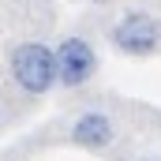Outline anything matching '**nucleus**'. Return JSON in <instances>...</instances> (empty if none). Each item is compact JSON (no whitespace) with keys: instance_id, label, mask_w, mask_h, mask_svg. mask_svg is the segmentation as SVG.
<instances>
[{"instance_id":"7ed1b4c3","label":"nucleus","mask_w":161,"mask_h":161,"mask_svg":"<svg viewBox=\"0 0 161 161\" xmlns=\"http://www.w3.org/2000/svg\"><path fill=\"white\" fill-rule=\"evenodd\" d=\"M109 38L127 56H150L161 45V19H154L150 11H127V15H120V23L113 26Z\"/></svg>"},{"instance_id":"39448f33","label":"nucleus","mask_w":161,"mask_h":161,"mask_svg":"<svg viewBox=\"0 0 161 161\" xmlns=\"http://www.w3.org/2000/svg\"><path fill=\"white\" fill-rule=\"evenodd\" d=\"M94 4H105V0H94Z\"/></svg>"},{"instance_id":"20e7f679","label":"nucleus","mask_w":161,"mask_h":161,"mask_svg":"<svg viewBox=\"0 0 161 161\" xmlns=\"http://www.w3.org/2000/svg\"><path fill=\"white\" fill-rule=\"evenodd\" d=\"M113 135H116V127L105 113H82L71 124V142L82 146V150H105L113 142Z\"/></svg>"},{"instance_id":"f03ea898","label":"nucleus","mask_w":161,"mask_h":161,"mask_svg":"<svg viewBox=\"0 0 161 161\" xmlns=\"http://www.w3.org/2000/svg\"><path fill=\"white\" fill-rule=\"evenodd\" d=\"M56 82L60 86H68V90H75L82 82L94 79V71H97V56H94V45L79 34H68V38L56 41Z\"/></svg>"},{"instance_id":"f257e3e1","label":"nucleus","mask_w":161,"mask_h":161,"mask_svg":"<svg viewBox=\"0 0 161 161\" xmlns=\"http://www.w3.org/2000/svg\"><path fill=\"white\" fill-rule=\"evenodd\" d=\"M8 75L11 82L26 94V97H41L56 86V53L45 41H19L8 56Z\"/></svg>"}]
</instances>
